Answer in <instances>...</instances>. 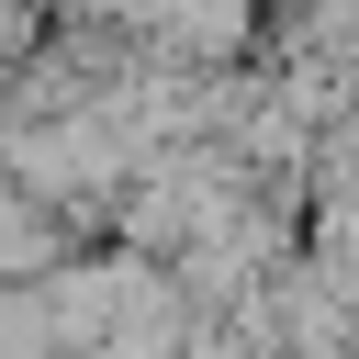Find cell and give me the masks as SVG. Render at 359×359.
Masks as SVG:
<instances>
[{"instance_id": "1", "label": "cell", "mask_w": 359, "mask_h": 359, "mask_svg": "<svg viewBox=\"0 0 359 359\" xmlns=\"http://www.w3.org/2000/svg\"><path fill=\"white\" fill-rule=\"evenodd\" d=\"M0 359H56V325H45L34 280H0Z\"/></svg>"}]
</instances>
